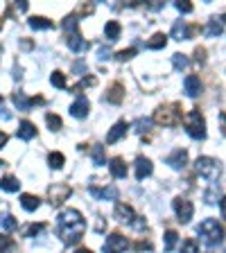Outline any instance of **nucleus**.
Instances as JSON below:
<instances>
[{"mask_svg":"<svg viewBox=\"0 0 226 253\" xmlns=\"http://www.w3.org/2000/svg\"><path fill=\"white\" fill-rule=\"evenodd\" d=\"M86 231V221L84 217L79 215V211H73V208H68V211H63L61 215H59L57 219V235L61 237L63 244H75L82 240V235H84Z\"/></svg>","mask_w":226,"mask_h":253,"instance_id":"f257e3e1","label":"nucleus"},{"mask_svg":"<svg viewBox=\"0 0 226 253\" xmlns=\"http://www.w3.org/2000/svg\"><path fill=\"white\" fill-rule=\"evenodd\" d=\"M197 233H199V237L208 247H217V244H222V240H224V228L217 224V219H204L199 226H197Z\"/></svg>","mask_w":226,"mask_h":253,"instance_id":"f03ea898","label":"nucleus"},{"mask_svg":"<svg viewBox=\"0 0 226 253\" xmlns=\"http://www.w3.org/2000/svg\"><path fill=\"white\" fill-rule=\"evenodd\" d=\"M183 126L190 138H195V140H204L206 138V120L197 109L188 111L183 116Z\"/></svg>","mask_w":226,"mask_h":253,"instance_id":"7ed1b4c3","label":"nucleus"},{"mask_svg":"<svg viewBox=\"0 0 226 253\" xmlns=\"http://www.w3.org/2000/svg\"><path fill=\"white\" fill-rule=\"evenodd\" d=\"M181 120V106L179 104H168V106H158L154 111V122L163 126H174Z\"/></svg>","mask_w":226,"mask_h":253,"instance_id":"20e7f679","label":"nucleus"},{"mask_svg":"<svg viewBox=\"0 0 226 253\" xmlns=\"http://www.w3.org/2000/svg\"><path fill=\"white\" fill-rule=\"evenodd\" d=\"M195 169L199 176H204V179H208V181H215L222 172V165H220V161H215V158H211V156H199L195 163Z\"/></svg>","mask_w":226,"mask_h":253,"instance_id":"39448f33","label":"nucleus"},{"mask_svg":"<svg viewBox=\"0 0 226 253\" xmlns=\"http://www.w3.org/2000/svg\"><path fill=\"white\" fill-rule=\"evenodd\" d=\"M172 208H174V212H177V217H179L181 224H188V221L192 219V212H195V208H192V204H190L188 199H183V197H177V199L172 201Z\"/></svg>","mask_w":226,"mask_h":253,"instance_id":"423d86ee","label":"nucleus"},{"mask_svg":"<svg viewBox=\"0 0 226 253\" xmlns=\"http://www.w3.org/2000/svg\"><path fill=\"white\" fill-rule=\"evenodd\" d=\"M70 192H73V188H70L68 183H54L52 188L47 190V197H50V204L52 206H61L63 201L70 197Z\"/></svg>","mask_w":226,"mask_h":253,"instance_id":"0eeeda50","label":"nucleus"},{"mask_svg":"<svg viewBox=\"0 0 226 253\" xmlns=\"http://www.w3.org/2000/svg\"><path fill=\"white\" fill-rule=\"evenodd\" d=\"M129 247L127 237L120 233H111L104 242V253H125V249Z\"/></svg>","mask_w":226,"mask_h":253,"instance_id":"6e6552de","label":"nucleus"},{"mask_svg":"<svg viewBox=\"0 0 226 253\" xmlns=\"http://www.w3.org/2000/svg\"><path fill=\"white\" fill-rule=\"evenodd\" d=\"M89 109H90L89 97L79 93V95H77V100H75L73 104H70V116H73V118H79V120H82V118L89 116Z\"/></svg>","mask_w":226,"mask_h":253,"instance_id":"1a4fd4ad","label":"nucleus"},{"mask_svg":"<svg viewBox=\"0 0 226 253\" xmlns=\"http://www.w3.org/2000/svg\"><path fill=\"white\" fill-rule=\"evenodd\" d=\"M116 219L122 221V224H129L132 226L134 221H136V212H134L132 206L127 204H116Z\"/></svg>","mask_w":226,"mask_h":253,"instance_id":"9d476101","label":"nucleus"},{"mask_svg":"<svg viewBox=\"0 0 226 253\" xmlns=\"http://www.w3.org/2000/svg\"><path fill=\"white\" fill-rule=\"evenodd\" d=\"M134 168H136V179L138 181H145L152 174V161L149 158H145V156H138L136 158V163H134Z\"/></svg>","mask_w":226,"mask_h":253,"instance_id":"9b49d317","label":"nucleus"},{"mask_svg":"<svg viewBox=\"0 0 226 253\" xmlns=\"http://www.w3.org/2000/svg\"><path fill=\"white\" fill-rule=\"evenodd\" d=\"M185 161H188V152H185V149H174V152L165 158V163L174 169H181L185 165Z\"/></svg>","mask_w":226,"mask_h":253,"instance_id":"f8f14e48","label":"nucleus"},{"mask_svg":"<svg viewBox=\"0 0 226 253\" xmlns=\"http://www.w3.org/2000/svg\"><path fill=\"white\" fill-rule=\"evenodd\" d=\"M89 192L95 197V199H118V190L113 188V185H106V188H95V185H90Z\"/></svg>","mask_w":226,"mask_h":253,"instance_id":"ddd939ff","label":"nucleus"},{"mask_svg":"<svg viewBox=\"0 0 226 253\" xmlns=\"http://www.w3.org/2000/svg\"><path fill=\"white\" fill-rule=\"evenodd\" d=\"M127 133V122L125 120H120V122H116V125L111 126V131L106 133V142L109 145H113V142H118L122 136Z\"/></svg>","mask_w":226,"mask_h":253,"instance_id":"4468645a","label":"nucleus"},{"mask_svg":"<svg viewBox=\"0 0 226 253\" xmlns=\"http://www.w3.org/2000/svg\"><path fill=\"white\" fill-rule=\"evenodd\" d=\"M183 88H185V93H188L190 97H197V95L201 93V82H199V77H195V75H188V77L183 79Z\"/></svg>","mask_w":226,"mask_h":253,"instance_id":"2eb2a0df","label":"nucleus"},{"mask_svg":"<svg viewBox=\"0 0 226 253\" xmlns=\"http://www.w3.org/2000/svg\"><path fill=\"white\" fill-rule=\"evenodd\" d=\"M16 136L21 138V140H32V138L37 136V126L32 125L30 120H23L21 125H18V131H16Z\"/></svg>","mask_w":226,"mask_h":253,"instance_id":"dca6fc26","label":"nucleus"},{"mask_svg":"<svg viewBox=\"0 0 226 253\" xmlns=\"http://www.w3.org/2000/svg\"><path fill=\"white\" fill-rule=\"evenodd\" d=\"M109 169H111V174H113L116 179H125L127 176V163L122 161V158H111Z\"/></svg>","mask_w":226,"mask_h":253,"instance_id":"f3484780","label":"nucleus"},{"mask_svg":"<svg viewBox=\"0 0 226 253\" xmlns=\"http://www.w3.org/2000/svg\"><path fill=\"white\" fill-rule=\"evenodd\" d=\"M122 97H125V88H122V84H113L109 90H106V102H111V104H120Z\"/></svg>","mask_w":226,"mask_h":253,"instance_id":"a211bd4d","label":"nucleus"},{"mask_svg":"<svg viewBox=\"0 0 226 253\" xmlns=\"http://www.w3.org/2000/svg\"><path fill=\"white\" fill-rule=\"evenodd\" d=\"M172 39H177V41L190 39V30H188V25H185V21H177L172 25Z\"/></svg>","mask_w":226,"mask_h":253,"instance_id":"6ab92c4d","label":"nucleus"},{"mask_svg":"<svg viewBox=\"0 0 226 253\" xmlns=\"http://www.w3.org/2000/svg\"><path fill=\"white\" fill-rule=\"evenodd\" d=\"M27 25L32 30H52V21H47L45 16H32L30 21H27Z\"/></svg>","mask_w":226,"mask_h":253,"instance_id":"aec40b11","label":"nucleus"},{"mask_svg":"<svg viewBox=\"0 0 226 253\" xmlns=\"http://www.w3.org/2000/svg\"><path fill=\"white\" fill-rule=\"evenodd\" d=\"M120 32H122V27H120V23H118V21H109V23H106L104 34H106V39H109L111 43L120 39Z\"/></svg>","mask_w":226,"mask_h":253,"instance_id":"412c9836","label":"nucleus"},{"mask_svg":"<svg viewBox=\"0 0 226 253\" xmlns=\"http://www.w3.org/2000/svg\"><path fill=\"white\" fill-rule=\"evenodd\" d=\"M68 47L73 50V52H82V50L89 47V41H84L79 34H73V37H68Z\"/></svg>","mask_w":226,"mask_h":253,"instance_id":"4be33fe9","label":"nucleus"},{"mask_svg":"<svg viewBox=\"0 0 226 253\" xmlns=\"http://www.w3.org/2000/svg\"><path fill=\"white\" fill-rule=\"evenodd\" d=\"M21 206L25 208V211H37L39 206H41V199L39 197H34V195H21Z\"/></svg>","mask_w":226,"mask_h":253,"instance_id":"5701e85b","label":"nucleus"},{"mask_svg":"<svg viewBox=\"0 0 226 253\" xmlns=\"http://www.w3.org/2000/svg\"><path fill=\"white\" fill-rule=\"evenodd\" d=\"M18 188H21V183L14 176H2L0 179V190H5V192H18Z\"/></svg>","mask_w":226,"mask_h":253,"instance_id":"b1692460","label":"nucleus"},{"mask_svg":"<svg viewBox=\"0 0 226 253\" xmlns=\"http://www.w3.org/2000/svg\"><path fill=\"white\" fill-rule=\"evenodd\" d=\"M165 43H168V37H165V34H161V32H156V34H154V37L147 41V47H149V50H163Z\"/></svg>","mask_w":226,"mask_h":253,"instance_id":"393cba45","label":"nucleus"},{"mask_svg":"<svg viewBox=\"0 0 226 253\" xmlns=\"http://www.w3.org/2000/svg\"><path fill=\"white\" fill-rule=\"evenodd\" d=\"M222 25H224V21H222V18H213V21H208V27H206V34H208L211 39L220 37V34H222Z\"/></svg>","mask_w":226,"mask_h":253,"instance_id":"a878e982","label":"nucleus"},{"mask_svg":"<svg viewBox=\"0 0 226 253\" xmlns=\"http://www.w3.org/2000/svg\"><path fill=\"white\" fill-rule=\"evenodd\" d=\"M177 242H179V235H177V231H165V253H170V251H174V247H177Z\"/></svg>","mask_w":226,"mask_h":253,"instance_id":"bb28decb","label":"nucleus"},{"mask_svg":"<svg viewBox=\"0 0 226 253\" xmlns=\"http://www.w3.org/2000/svg\"><path fill=\"white\" fill-rule=\"evenodd\" d=\"M47 163H50V168H52V169H61L63 163H66V158H63L61 152H50V156H47Z\"/></svg>","mask_w":226,"mask_h":253,"instance_id":"cd10ccee","label":"nucleus"},{"mask_svg":"<svg viewBox=\"0 0 226 253\" xmlns=\"http://www.w3.org/2000/svg\"><path fill=\"white\" fill-rule=\"evenodd\" d=\"M14 104L18 106V111H27L32 104H34V100H30V97H25L23 93H14Z\"/></svg>","mask_w":226,"mask_h":253,"instance_id":"c85d7f7f","label":"nucleus"},{"mask_svg":"<svg viewBox=\"0 0 226 253\" xmlns=\"http://www.w3.org/2000/svg\"><path fill=\"white\" fill-rule=\"evenodd\" d=\"M93 165H106V156L102 145H93Z\"/></svg>","mask_w":226,"mask_h":253,"instance_id":"c756f323","label":"nucleus"},{"mask_svg":"<svg viewBox=\"0 0 226 253\" xmlns=\"http://www.w3.org/2000/svg\"><path fill=\"white\" fill-rule=\"evenodd\" d=\"M63 30L68 32L70 37H73V34H77V14H70V16H66V21H63Z\"/></svg>","mask_w":226,"mask_h":253,"instance_id":"7c9ffc66","label":"nucleus"},{"mask_svg":"<svg viewBox=\"0 0 226 253\" xmlns=\"http://www.w3.org/2000/svg\"><path fill=\"white\" fill-rule=\"evenodd\" d=\"M206 204H215L217 199H220V185L217 183H211V188H208V192H206Z\"/></svg>","mask_w":226,"mask_h":253,"instance_id":"2f4dec72","label":"nucleus"},{"mask_svg":"<svg viewBox=\"0 0 226 253\" xmlns=\"http://www.w3.org/2000/svg\"><path fill=\"white\" fill-rule=\"evenodd\" d=\"M0 224H2L5 231H16V228H18V219H16L14 215H5L2 219H0Z\"/></svg>","mask_w":226,"mask_h":253,"instance_id":"473e14b6","label":"nucleus"},{"mask_svg":"<svg viewBox=\"0 0 226 253\" xmlns=\"http://www.w3.org/2000/svg\"><path fill=\"white\" fill-rule=\"evenodd\" d=\"M14 240L11 237H7V235H0V253H11L14 251Z\"/></svg>","mask_w":226,"mask_h":253,"instance_id":"72a5a7b5","label":"nucleus"},{"mask_svg":"<svg viewBox=\"0 0 226 253\" xmlns=\"http://www.w3.org/2000/svg\"><path fill=\"white\" fill-rule=\"evenodd\" d=\"M181 253H199V244H197L192 237H188V240L181 244Z\"/></svg>","mask_w":226,"mask_h":253,"instance_id":"f704fd0d","label":"nucleus"},{"mask_svg":"<svg viewBox=\"0 0 226 253\" xmlns=\"http://www.w3.org/2000/svg\"><path fill=\"white\" fill-rule=\"evenodd\" d=\"M172 63H174V68H177V70H185L190 61H188V57H185V54H174Z\"/></svg>","mask_w":226,"mask_h":253,"instance_id":"c9c22d12","label":"nucleus"},{"mask_svg":"<svg viewBox=\"0 0 226 253\" xmlns=\"http://www.w3.org/2000/svg\"><path fill=\"white\" fill-rule=\"evenodd\" d=\"M45 122H47V126H50L52 131H59V129H61V118L54 116V113H47V116H45Z\"/></svg>","mask_w":226,"mask_h":253,"instance_id":"e433bc0d","label":"nucleus"},{"mask_svg":"<svg viewBox=\"0 0 226 253\" xmlns=\"http://www.w3.org/2000/svg\"><path fill=\"white\" fill-rule=\"evenodd\" d=\"M136 131L138 133H147L149 131V126H152V120H147V118H140V120H136Z\"/></svg>","mask_w":226,"mask_h":253,"instance_id":"4c0bfd02","label":"nucleus"},{"mask_svg":"<svg viewBox=\"0 0 226 253\" xmlns=\"http://www.w3.org/2000/svg\"><path fill=\"white\" fill-rule=\"evenodd\" d=\"M41 231H45V224H30V226H27V231H25V237H34V235H39V233Z\"/></svg>","mask_w":226,"mask_h":253,"instance_id":"58836bf2","label":"nucleus"},{"mask_svg":"<svg viewBox=\"0 0 226 253\" xmlns=\"http://www.w3.org/2000/svg\"><path fill=\"white\" fill-rule=\"evenodd\" d=\"M95 84H97V79H95V77H90V75H89V77H84V79H82V82H79L77 86H75V93H79V90H82V88H89V86H95Z\"/></svg>","mask_w":226,"mask_h":253,"instance_id":"ea45409f","label":"nucleus"},{"mask_svg":"<svg viewBox=\"0 0 226 253\" xmlns=\"http://www.w3.org/2000/svg\"><path fill=\"white\" fill-rule=\"evenodd\" d=\"M50 82H52V86H57V88H66V77H63L61 73H52Z\"/></svg>","mask_w":226,"mask_h":253,"instance_id":"a19ab883","label":"nucleus"},{"mask_svg":"<svg viewBox=\"0 0 226 253\" xmlns=\"http://www.w3.org/2000/svg\"><path fill=\"white\" fill-rule=\"evenodd\" d=\"M136 54V47H129V50H122V52H118V61H129V59Z\"/></svg>","mask_w":226,"mask_h":253,"instance_id":"79ce46f5","label":"nucleus"},{"mask_svg":"<svg viewBox=\"0 0 226 253\" xmlns=\"http://www.w3.org/2000/svg\"><path fill=\"white\" fill-rule=\"evenodd\" d=\"M174 7H177L181 14H190V11H192V5H190L188 0H179V2H174Z\"/></svg>","mask_w":226,"mask_h":253,"instance_id":"37998d69","label":"nucleus"},{"mask_svg":"<svg viewBox=\"0 0 226 253\" xmlns=\"http://www.w3.org/2000/svg\"><path fill=\"white\" fill-rule=\"evenodd\" d=\"M132 228H136V231H145V228H147V221H145V217H136V221L132 224Z\"/></svg>","mask_w":226,"mask_h":253,"instance_id":"c03bdc74","label":"nucleus"},{"mask_svg":"<svg viewBox=\"0 0 226 253\" xmlns=\"http://www.w3.org/2000/svg\"><path fill=\"white\" fill-rule=\"evenodd\" d=\"M97 57H100L102 61H106V59H111V57H113V54H111V50H109V47H104V45H102V47H97Z\"/></svg>","mask_w":226,"mask_h":253,"instance_id":"a18cd8bd","label":"nucleus"},{"mask_svg":"<svg viewBox=\"0 0 226 253\" xmlns=\"http://www.w3.org/2000/svg\"><path fill=\"white\" fill-rule=\"evenodd\" d=\"M84 70H86V63H84V61H77V63L73 66V73H79V75H82Z\"/></svg>","mask_w":226,"mask_h":253,"instance_id":"49530a36","label":"nucleus"},{"mask_svg":"<svg viewBox=\"0 0 226 253\" xmlns=\"http://www.w3.org/2000/svg\"><path fill=\"white\" fill-rule=\"evenodd\" d=\"M220 122H222V131L226 136V113H220Z\"/></svg>","mask_w":226,"mask_h":253,"instance_id":"de8ad7c7","label":"nucleus"},{"mask_svg":"<svg viewBox=\"0 0 226 253\" xmlns=\"http://www.w3.org/2000/svg\"><path fill=\"white\" fill-rule=\"evenodd\" d=\"M5 142H7V133H5V131H0V147H2Z\"/></svg>","mask_w":226,"mask_h":253,"instance_id":"09e8293b","label":"nucleus"},{"mask_svg":"<svg viewBox=\"0 0 226 253\" xmlns=\"http://www.w3.org/2000/svg\"><path fill=\"white\" fill-rule=\"evenodd\" d=\"M222 217H224V219H226V197H224V199H222Z\"/></svg>","mask_w":226,"mask_h":253,"instance_id":"8fccbe9b","label":"nucleus"},{"mask_svg":"<svg viewBox=\"0 0 226 253\" xmlns=\"http://www.w3.org/2000/svg\"><path fill=\"white\" fill-rule=\"evenodd\" d=\"M16 5H18V9H23V11L27 9V2H25V0H21V2H16Z\"/></svg>","mask_w":226,"mask_h":253,"instance_id":"3c124183","label":"nucleus"},{"mask_svg":"<svg viewBox=\"0 0 226 253\" xmlns=\"http://www.w3.org/2000/svg\"><path fill=\"white\" fill-rule=\"evenodd\" d=\"M161 7H163L161 2H152V5H149V9H161Z\"/></svg>","mask_w":226,"mask_h":253,"instance_id":"603ef678","label":"nucleus"},{"mask_svg":"<svg viewBox=\"0 0 226 253\" xmlns=\"http://www.w3.org/2000/svg\"><path fill=\"white\" fill-rule=\"evenodd\" d=\"M75 253H93V251H89V249H79V251H75Z\"/></svg>","mask_w":226,"mask_h":253,"instance_id":"864d4df0","label":"nucleus"},{"mask_svg":"<svg viewBox=\"0 0 226 253\" xmlns=\"http://www.w3.org/2000/svg\"><path fill=\"white\" fill-rule=\"evenodd\" d=\"M222 21H224V23H226V14H224V16H222Z\"/></svg>","mask_w":226,"mask_h":253,"instance_id":"5fc2aeb1","label":"nucleus"},{"mask_svg":"<svg viewBox=\"0 0 226 253\" xmlns=\"http://www.w3.org/2000/svg\"><path fill=\"white\" fill-rule=\"evenodd\" d=\"M0 27H2V18H0Z\"/></svg>","mask_w":226,"mask_h":253,"instance_id":"6e6d98bb","label":"nucleus"},{"mask_svg":"<svg viewBox=\"0 0 226 253\" xmlns=\"http://www.w3.org/2000/svg\"><path fill=\"white\" fill-rule=\"evenodd\" d=\"M0 54H2V47H0Z\"/></svg>","mask_w":226,"mask_h":253,"instance_id":"4d7b16f0","label":"nucleus"},{"mask_svg":"<svg viewBox=\"0 0 226 253\" xmlns=\"http://www.w3.org/2000/svg\"><path fill=\"white\" fill-rule=\"evenodd\" d=\"M0 102H2V97H0Z\"/></svg>","mask_w":226,"mask_h":253,"instance_id":"13d9d810","label":"nucleus"}]
</instances>
